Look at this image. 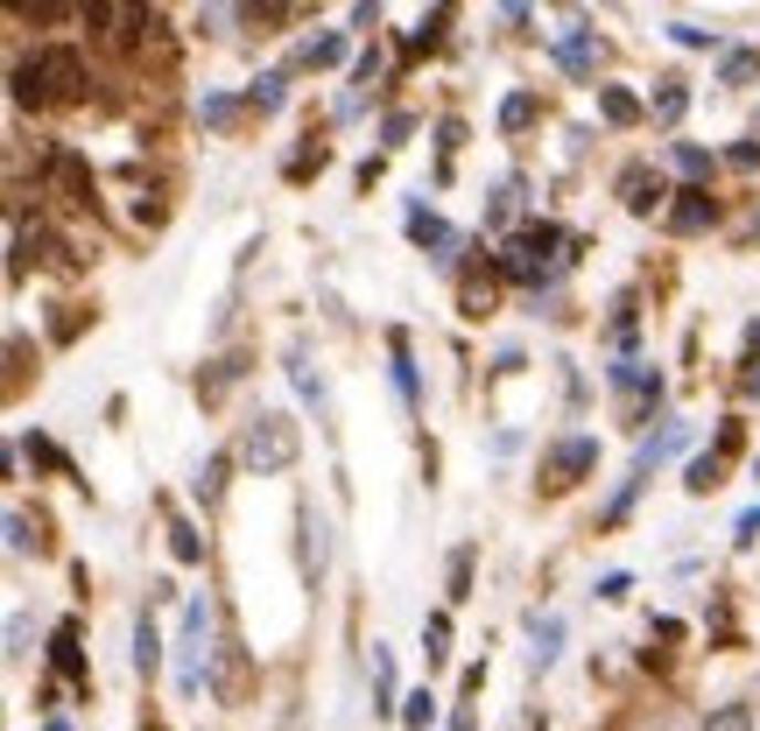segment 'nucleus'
<instances>
[{
  "mask_svg": "<svg viewBox=\"0 0 760 731\" xmlns=\"http://www.w3.org/2000/svg\"><path fill=\"white\" fill-rule=\"evenodd\" d=\"M85 22L99 29L106 50L120 56H156V64H169L177 56V43H169V22L148 0H85Z\"/></svg>",
  "mask_w": 760,
  "mask_h": 731,
  "instance_id": "f257e3e1",
  "label": "nucleus"
},
{
  "mask_svg": "<svg viewBox=\"0 0 760 731\" xmlns=\"http://www.w3.org/2000/svg\"><path fill=\"white\" fill-rule=\"evenodd\" d=\"M14 99L22 106H71V99H85V64H78V50H35L29 64H14Z\"/></svg>",
  "mask_w": 760,
  "mask_h": 731,
  "instance_id": "f03ea898",
  "label": "nucleus"
},
{
  "mask_svg": "<svg viewBox=\"0 0 760 731\" xmlns=\"http://www.w3.org/2000/svg\"><path fill=\"white\" fill-rule=\"evenodd\" d=\"M296 457H303V436H296V422H289V415L261 409V415L240 430V465H246V472L275 478V472H289Z\"/></svg>",
  "mask_w": 760,
  "mask_h": 731,
  "instance_id": "7ed1b4c3",
  "label": "nucleus"
},
{
  "mask_svg": "<svg viewBox=\"0 0 760 731\" xmlns=\"http://www.w3.org/2000/svg\"><path fill=\"white\" fill-rule=\"evenodd\" d=\"M204 633H212V612L190 605V612H183V626H177V689H183V697H198V689H204V676H198Z\"/></svg>",
  "mask_w": 760,
  "mask_h": 731,
  "instance_id": "20e7f679",
  "label": "nucleus"
},
{
  "mask_svg": "<svg viewBox=\"0 0 760 731\" xmlns=\"http://www.w3.org/2000/svg\"><path fill=\"white\" fill-rule=\"evenodd\" d=\"M592 465H599V444H592V436H563V444L542 457V478H549V492H570Z\"/></svg>",
  "mask_w": 760,
  "mask_h": 731,
  "instance_id": "39448f33",
  "label": "nucleus"
},
{
  "mask_svg": "<svg viewBox=\"0 0 760 731\" xmlns=\"http://www.w3.org/2000/svg\"><path fill=\"white\" fill-rule=\"evenodd\" d=\"M549 246H557V225H528V233L507 246V267H515L521 282H542L549 275Z\"/></svg>",
  "mask_w": 760,
  "mask_h": 731,
  "instance_id": "423d86ee",
  "label": "nucleus"
},
{
  "mask_svg": "<svg viewBox=\"0 0 760 731\" xmlns=\"http://www.w3.org/2000/svg\"><path fill=\"white\" fill-rule=\"evenodd\" d=\"M662 198H669V190H662V169H648V162H626V169H620V204H626V211H641V219H648Z\"/></svg>",
  "mask_w": 760,
  "mask_h": 731,
  "instance_id": "0eeeda50",
  "label": "nucleus"
},
{
  "mask_svg": "<svg viewBox=\"0 0 760 731\" xmlns=\"http://www.w3.org/2000/svg\"><path fill=\"white\" fill-rule=\"evenodd\" d=\"M50 661H56V676H64L71 689H78V697H92V676H85V654H78V626H56L50 633Z\"/></svg>",
  "mask_w": 760,
  "mask_h": 731,
  "instance_id": "6e6552de",
  "label": "nucleus"
},
{
  "mask_svg": "<svg viewBox=\"0 0 760 731\" xmlns=\"http://www.w3.org/2000/svg\"><path fill=\"white\" fill-rule=\"evenodd\" d=\"M711 219H718L711 190H676V211H669V225H676V233H705Z\"/></svg>",
  "mask_w": 760,
  "mask_h": 731,
  "instance_id": "1a4fd4ad",
  "label": "nucleus"
},
{
  "mask_svg": "<svg viewBox=\"0 0 760 731\" xmlns=\"http://www.w3.org/2000/svg\"><path fill=\"white\" fill-rule=\"evenodd\" d=\"M409 233H415V246H430L436 261H451V254H458V233H451L444 219H430V211H409Z\"/></svg>",
  "mask_w": 760,
  "mask_h": 731,
  "instance_id": "9d476101",
  "label": "nucleus"
},
{
  "mask_svg": "<svg viewBox=\"0 0 760 731\" xmlns=\"http://www.w3.org/2000/svg\"><path fill=\"white\" fill-rule=\"evenodd\" d=\"M50 183L64 190V204H78V211L92 204V177H85V162H78V156H56V162H50Z\"/></svg>",
  "mask_w": 760,
  "mask_h": 731,
  "instance_id": "9b49d317",
  "label": "nucleus"
},
{
  "mask_svg": "<svg viewBox=\"0 0 760 731\" xmlns=\"http://www.w3.org/2000/svg\"><path fill=\"white\" fill-rule=\"evenodd\" d=\"M528 640H536V647H528V661L549 668V661L563 654V619H536V626H528Z\"/></svg>",
  "mask_w": 760,
  "mask_h": 731,
  "instance_id": "f8f14e48",
  "label": "nucleus"
},
{
  "mask_svg": "<svg viewBox=\"0 0 760 731\" xmlns=\"http://www.w3.org/2000/svg\"><path fill=\"white\" fill-rule=\"evenodd\" d=\"M190 492H198L204 507H219V492H225V457H204L198 478H190Z\"/></svg>",
  "mask_w": 760,
  "mask_h": 731,
  "instance_id": "ddd939ff",
  "label": "nucleus"
},
{
  "mask_svg": "<svg viewBox=\"0 0 760 731\" xmlns=\"http://www.w3.org/2000/svg\"><path fill=\"white\" fill-rule=\"evenodd\" d=\"M683 113H690V92H683L676 78H662V92H655V120H662V127H676Z\"/></svg>",
  "mask_w": 760,
  "mask_h": 731,
  "instance_id": "4468645a",
  "label": "nucleus"
},
{
  "mask_svg": "<svg viewBox=\"0 0 760 731\" xmlns=\"http://www.w3.org/2000/svg\"><path fill=\"white\" fill-rule=\"evenodd\" d=\"M599 113H605V120H613V127H634V120H641V106L626 99L620 85H599Z\"/></svg>",
  "mask_w": 760,
  "mask_h": 731,
  "instance_id": "2eb2a0df",
  "label": "nucleus"
},
{
  "mask_svg": "<svg viewBox=\"0 0 760 731\" xmlns=\"http://www.w3.org/2000/svg\"><path fill=\"white\" fill-rule=\"evenodd\" d=\"M388 345H394V388H402V401H409V409H415V366H409V338H402V331H394Z\"/></svg>",
  "mask_w": 760,
  "mask_h": 731,
  "instance_id": "dca6fc26",
  "label": "nucleus"
},
{
  "mask_svg": "<svg viewBox=\"0 0 760 731\" xmlns=\"http://www.w3.org/2000/svg\"><path fill=\"white\" fill-rule=\"evenodd\" d=\"M156 661H162V640H156V626H135V668H141V676H156Z\"/></svg>",
  "mask_w": 760,
  "mask_h": 731,
  "instance_id": "f3484780",
  "label": "nucleus"
},
{
  "mask_svg": "<svg viewBox=\"0 0 760 731\" xmlns=\"http://www.w3.org/2000/svg\"><path fill=\"white\" fill-rule=\"evenodd\" d=\"M246 106H254V113H275V106H282V71H268V78L246 85Z\"/></svg>",
  "mask_w": 760,
  "mask_h": 731,
  "instance_id": "a211bd4d",
  "label": "nucleus"
},
{
  "mask_svg": "<svg viewBox=\"0 0 760 731\" xmlns=\"http://www.w3.org/2000/svg\"><path fill=\"white\" fill-rule=\"evenodd\" d=\"M557 56H563L570 71H592V35H584V29H570L563 43H557Z\"/></svg>",
  "mask_w": 760,
  "mask_h": 731,
  "instance_id": "6ab92c4d",
  "label": "nucleus"
},
{
  "mask_svg": "<svg viewBox=\"0 0 760 731\" xmlns=\"http://www.w3.org/2000/svg\"><path fill=\"white\" fill-rule=\"evenodd\" d=\"M528 120H536V92H515V99L500 106V127H507V134H521Z\"/></svg>",
  "mask_w": 760,
  "mask_h": 731,
  "instance_id": "aec40b11",
  "label": "nucleus"
},
{
  "mask_svg": "<svg viewBox=\"0 0 760 731\" xmlns=\"http://www.w3.org/2000/svg\"><path fill=\"white\" fill-rule=\"evenodd\" d=\"M198 120H204V127H233V120H240V99H225V92H212V99L198 106Z\"/></svg>",
  "mask_w": 760,
  "mask_h": 731,
  "instance_id": "412c9836",
  "label": "nucleus"
},
{
  "mask_svg": "<svg viewBox=\"0 0 760 731\" xmlns=\"http://www.w3.org/2000/svg\"><path fill=\"white\" fill-rule=\"evenodd\" d=\"M338 56H346V35H317V43H303L296 64H338Z\"/></svg>",
  "mask_w": 760,
  "mask_h": 731,
  "instance_id": "4be33fe9",
  "label": "nucleus"
},
{
  "mask_svg": "<svg viewBox=\"0 0 760 731\" xmlns=\"http://www.w3.org/2000/svg\"><path fill=\"white\" fill-rule=\"evenodd\" d=\"M423 654H430V668H436V661L451 654V619H444V612H436V619L423 626Z\"/></svg>",
  "mask_w": 760,
  "mask_h": 731,
  "instance_id": "5701e85b",
  "label": "nucleus"
},
{
  "mask_svg": "<svg viewBox=\"0 0 760 731\" xmlns=\"http://www.w3.org/2000/svg\"><path fill=\"white\" fill-rule=\"evenodd\" d=\"M753 50H726V85H753Z\"/></svg>",
  "mask_w": 760,
  "mask_h": 731,
  "instance_id": "b1692460",
  "label": "nucleus"
},
{
  "mask_svg": "<svg viewBox=\"0 0 760 731\" xmlns=\"http://www.w3.org/2000/svg\"><path fill=\"white\" fill-rule=\"evenodd\" d=\"M430 718H436V703H430V689H415V697L402 703V724H409V731H423Z\"/></svg>",
  "mask_w": 760,
  "mask_h": 731,
  "instance_id": "393cba45",
  "label": "nucleus"
},
{
  "mask_svg": "<svg viewBox=\"0 0 760 731\" xmlns=\"http://www.w3.org/2000/svg\"><path fill=\"white\" fill-rule=\"evenodd\" d=\"M451 598H472V549L451 555Z\"/></svg>",
  "mask_w": 760,
  "mask_h": 731,
  "instance_id": "a878e982",
  "label": "nucleus"
},
{
  "mask_svg": "<svg viewBox=\"0 0 760 731\" xmlns=\"http://www.w3.org/2000/svg\"><path fill=\"white\" fill-rule=\"evenodd\" d=\"M169 549H177V563H198V555H204V542H198V534H190L183 521L169 528Z\"/></svg>",
  "mask_w": 760,
  "mask_h": 731,
  "instance_id": "bb28decb",
  "label": "nucleus"
},
{
  "mask_svg": "<svg viewBox=\"0 0 760 731\" xmlns=\"http://www.w3.org/2000/svg\"><path fill=\"white\" fill-rule=\"evenodd\" d=\"M486 310H493V282L472 275V282H465V317H486Z\"/></svg>",
  "mask_w": 760,
  "mask_h": 731,
  "instance_id": "cd10ccee",
  "label": "nucleus"
},
{
  "mask_svg": "<svg viewBox=\"0 0 760 731\" xmlns=\"http://www.w3.org/2000/svg\"><path fill=\"white\" fill-rule=\"evenodd\" d=\"M246 14H254V22H282V14H289V0H240Z\"/></svg>",
  "mask_w": 760,
  "mask_h": 731,
  "instance_id": "c85d7f7f",
  "label": "nucleus"
},
{
  "mask_svg": "<svg viewBox=\"0 0 760 731\" xmlns=\"http://www.w3.org/2000/svg\"><path fill=\"white\" fill-rule=\"evenodd\" d=\"M676 169H683V177H705L711 156H705V148H676Z\"/></svg>",
  "mask_w": 760,
  "mask_h": 731,
  "instance_id": "c756f323",
  "label": "nucleus"
},
{
  "mask_svg": "<svg viewBox=\"0 0 760 731\" xmlns=\"http://www.w3.org/2000/svg\"><path fill=\"white\" fill-rule=\"evenodd\" d=\"M711 731H747V703H726V710L711 718Z\"/></svg>",
  "mask_w": 760,
  "mask_h": 731,
  "instance_id": "7c9ffc66",
  "label": "nucleus"
},
{
  "mask_svg": "<svg viewBox=\"0 0 760 731\" xmlns=\"http://www.w3.org/2000/svg\"><path fill=\"white\" fill-rule=\"evenodd\" d=\"M409 127H415V120H409V113H394V120H388V127H380V141H388V148H402V141H409Z\"/></svg>",
  "mask_w": 760,
  "mask_h": 731,
  "instance_id": "2f4dec72",
  "label": "nucleus"
},
{
  "mask_svg": "<svg viewBox=\"0 0 760 731\" xmlns=\"http://www.w3.org/2000/svg\"><path fill=\"white\" fill-rule=\"evenodd\" d=\"M8 542H14V549H29V542H35V534H29V513H8Z\"/></svg>",
  "mask_w": 760,
  "mask_h": 731,
  "instance_id": "473e14b6",
  "label": "nucleus"
},
{
  "mask_svg": "<svg viewBox=\"0 0 760 731\" xmlns=\"http://www.w3.org/2000/svg\"><path fill=\"white\" fill-rule=\"evenodd\" d=\"M732 169H760V141H739L732 148Z\"/></svg>",
  "mask_w": 760,
  "mask_h": 731,
  "instance_id": "72a5a7b5",
  "label": "nucleus"
},
{
  "mask_svg": "<svg viewBox=\"0 0 760 731\" xmlns=\"http://www.w3.org/2000/svg\"><path fill=\"white\" fill-rule=\"evenodd\" d=\"M753 534H760V507L747 513V521H739V542H753Z\"/></svg>",
  "mask_w": 760,
  "mask_h": 731,
  "instance_id": "f704fd0d",
  "label": "nucleus"
},
{
  "mask_svg": "<svg viewBox=\"0 0 760 731\" xmlns=\"http://www.w3.org/2000/svg\"><path fill=\"white\" fill-rule=\"evenodd\" d=\"M451 731H472V703H458V710H451Z\"/></svg>",
  "mask_w": 760,
  "mask_h": 731,
  "instance_id": "c9c22d12",
  "label": "nucleus"
},
{
  "mask_svg": "<svg viewBox=\"0 0 760 731\" xmlns=\"http://www.w3.org/2000/svg\"><path fill=\"white\" fill-rule=\"evenodd\" d=\"M747 352H753V359H760V324H747Z\"/></svg>",
  "mask_w": 760,
  "mask_h": 731,
  "instance_id": "e433bc0d",
  "label": "nucleus"
},
{
  "mask_svg": "<svg viewBox=\"0 0 760 731\" xmlns=\"http://www.w3.org/2000/svg\"><path fill=\"white\" fill-rule=\"evenodd\" d=\"M43 731H71V724H64V718H50V724H43Z\"/></svg>",
  "mask_w": 760,
  "mask_h": 731,
  "instance_id": "4c0bfd02",
  "label": "nucleus"
},
{
  "mask_svg": "<svg viewBox=\"0 0 760 731\" xmlns=\"http://www.w3.org/2000/svg\"><path fill=\"white\" fill-rule=\"evenodd\" d=\"M141 731H162V724H141Z\"/></svg>",
  "mask_w": 760,
  "mask_h": 731,
  "instance_id": "58836bf2",
  "label": "nucleus"
}]
</instances>
